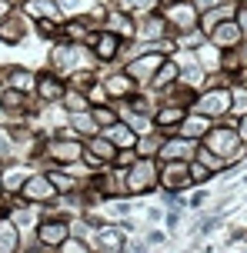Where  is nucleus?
<instances>
[{"mask_svg": "<svg viewBox=\"0 0 247 253\" xmlns=\"http://www.w3.org/2000/svg\"><path fill=\"white\" fill-rule=\"evenodd\" d=\"M44 157H47L50 164L67 167V170H70L74 164L84 160V140H77L74 130H64L60 137H50L47 143H44Z\"/></svg>", "mask_w": 247, "mask_h": 253, "instance_id": "nucleus-1", "label": "nucleus"}, {"mask_svg": "<svg viewBox=\"0 0 247 253\" xmlns=\"http://www.w3.org/2000/svg\"><path fill=\"white\" fill-rule=\"evenodd\" d=\"M234 124H237V120H234ZM234 124H231V126H210L207 137H204V147H210L217 157H224L227 167L237 164V160H241V153H244V150H241L244 143H241V137H237V126Z\"/></svg>", "mask_w": 247, "mask_h": 253, "instance_id": "nucleus-2", "label": "nucleus"}, {"mask_svg": "<svg viewBox=\"0 0 247 253\" xmlns=\"http://www.w3.org/2000/svg\"><path fill=\"white\" fill-rule=\"evenodd\" d=\"M164 20L170 24V30H177V37H184V34L197 30L200 13L191 0H164Z\"/></svg>", "mask_w": 247, "mask_h": 253, "instance_id": "nucleus-3", "label": "nucleus"}, {"mask_svg": "<svg viewBox=\"0 0 247 253\" xmlns=\"http://www.w3.org/2000/svg\"><path fill=\"white\" fill-rule=\"evenodd\" d=\"M157 157H137L127 167V193H150L157 187V173L160 167L154 164Z\"/></svg>", "mask_w": 247, "mask_h": 253, "instance_id": "nucleus-4", "label": "nucleus"}, {"mask_svg": "<svg viewBox=\"0 0 247 253\" xmlns=\"http://www.w3.org/2000/svg\"><path fill=\"white\" fill-rule=\"evenodd\" d=\"M157 183L167 190V193H177V190L194 187V180H191V160H160Z\"/></svg>", "mask_w": 247, "mask_h": 253, "instance_id": "nucleus-5", "label": "nucleus"}, {"mask_svg": "<svg viewBox=\"0 0 247 253\" xmlns=\"http://www.w3.org/2000/svg\"><path fill=\"white\" fill-rule=\"evenodd\" d=\"M114 157H117V147L104 133H91V140L84 143V164L91 170H104L107 164H114Z\"/></svg>", "mask_w": 247, "mask_h": 253, "instance_id": "nucleus-6", "label": "nucleus"}, {"mask_svg": "<svg viewBox=\"0 0 247 253\" xmlns=\"http://www.w3.org/2000/svg\"><path fill=\"white\" fill-rule=\"evenodd\" d=\"M194 110L207 114L210 120H214V117L231 114V87H207L204 93H197Z\"/></svg>", "mask_w": 247, "mask_h": 253, "instance_id": "nucleus-7", "label": "nucleus"}, {"mask_svg": "<svg viewBox=\"0 0 247 253\" xmlns=\"http://www.w3.org/2000/svg\"><path fill=\"white\" fill-rule=\"evenodd\" d=\"M67 237H70V223L64 216H44L37 223V247L44 250H57Z\"/></svg>", "mask_w": 247, "mask_h": 253, "instance_id": "nucleus-8", "label": "nucleus"}, {"mask_svg": "<svg viewBox=\"0 0 247 253\" xmlns=\"http://www.w3.org/2000/svg\"><path fill=\"white\" fill-rule=\"evenodd\" d=\"M167 60V53H160V50H144L141 57H134V60H127V74L137 80V84H150L154 80V74L160 70V63Z\"/></svg>", "mask_w": 247, "mask_h": 253, "instance_id": "nucleus-9", "label": "nucleus"}, {"mask_svg": "<svg viewBox=\"0 0 247 253\" xmlns=\"http://www.w3.org/2000/svg\"><path fill=\"white\" fill-rule=\"evenodd\" d=\"M87 43H91V53L97 57V63H110L120 57V43L124 40L110 30H100V34H87Z\"/></svg>", "mask_w": 247, "mask_h": 253, "instance_id": "nucleus-10", "label": "nucleus"}, {"mask_svg": "<svg viewBox=\"0 0 247 253\" xmlns=\"http://www.w3.org/2000/svg\"><path fill=\"white\" fill-rule=\"evenodd\" d=\"M20 197H24L27 203H34V207H37V203H50V200H57V187L50 183L47 173H34V177H27Z\"/></svg>", "mask_w": 247, "mask_h": 253, "instance_id": "nucleus-11", "label": "nucleus"}, {"mask_svg": "<svg viewBox=\"0 0 247 253\" xmlns=\"http://www.w3.org/2000/svg\"><path fill=\"white\" fill-rule=\"evenodd\" d=\"M197 157V140L191 137H164L160 150H157V160H194Z\"/></svg>", "mask_w": 247, "mask_h": 253, "instance_id": "nucleus-12", "label": "nucleus"}, {"mask_svg": "<svg viewBox=\"0 0 247 253\" xmlns=\"http://www.w3.org/2000/svg\"><path fill=\"white\" fill-rule=\"evenodd\" d=\"M207 40L217 50H231V47H237V43L244 40V30L237 27V20H221V24L207 34Z\"/></svg>", "mask_w": 247, "mask_h": 253, "instance_id": "nucleus-13", "label": "nucleus"}, {"mask_svg": "<svg viewBox=\"0 0 247 253\" xmlns=\"http://www.w3.org/2000/svg\"><path fill=\"white\" fill-rule=\"evenodd\" d=\"M167 30H170V24L160 17V13H144L141 20H137V34L144 37V43H154V40H164L167 37Z\"/></svg>", "mask_w": 247, "mask_h": 253, "instance_id": "nucleus-14", "label": "nucleus"}, {"mask_svg": "<svg viewBox=\"0 0 247 253\" xmlns=\"http://www.w3.org/2000/svg\"><path fill=\"white\" fill-rule=\"evenodd\" d=\"M37 93L44 97V103H60L67 93V84L60 80V74L57 70H50V74L37 77Z\"/></svg>", "mask_w": 247, "mask_h": 253, "instance_id": "nucleus-15", "label": "nucleus"}, {"mask_svg": "<svg viewBox=\"0 0 247 253\" xmlns=\"http://www.w3.org/2000/svg\"><path fill=\"white\" fill-rule=\"evenodd\" d=\"M27 37V20L20 10H10L3 20H0V40L3 43H20Z\"/></svg>", "mask_w": 247, "mask_h": 253, "instance_id": "nucleus-16", "label": "nucleus"}, {"mask_svg": "<svg viewBox=\"0 0 247 253\" xmlns=\"http://www.w3.org/2000/svg\"><path fill=\"white\" fill-rule=\"evenodd\" d=\"M210 130V117L200 114V110H194V114H184L181 126H177V133L181 137H191V140H204Z\"/></svg>", "mask_w": 247, "mask_h": 253, "instance_id": "nucleus-17", "label": "nucleus"}, {"mask_svg": "<svg viewBox=\"0 0 247 253\" xmlns=\"http://www.w3.org/2000/svg\"><path fill=\"white\" fill-rule=\"evenodd\" d=\"M100 133H104V137L110 140L117 150H124V147H137V137H141V133H137V130H134L130 124H124V120H117V124L104 126Z\"/></svg>", "mask_w": 247, "mask_h": 253, "instance_id": "nucleus-18", "label": "nucleus"}, {"mask_svg": "<svg viewBox=\"0 0 247 253\" xmlns=\"http://www.w3.org/2000/svg\"><path fill=\"white\" fill-rule=\"evenodd\" d=\"M100 84H104V90H107L110 100H124V97H130L134 87H137V80H134L130 74H107Z\"/></svg>", "mask_w": 247, "mask_h": 253, "instance_id": "nucleus-19", "label": "nucleus"}, {"mask_svg": "<svg viewBox=\"0 0 247 253\" xmlns=\"http://www.w3.org/2000/svg\"><path fill=\"white\" fill-rule=\"evenodd\" d=\"M24 10L34 13L37 20H53V24H64V7H60L57 0H27Z\"/></svg>", "mask_w": 247, "mask_h": 253, "instance_id": "nucleus-20", "label": "nucleus"}, {"mask_svg": "<svg viewBox=\"0 0 247 253\" xmlns=\"http://www.w3.org/2000/svg\"><path fill=\"white\" fill-rule=\"evenodd\" d=\"M184 114H187V107H177V103H164L160 110L154 114V124L160 133H170V130H177L184 120Z\"/></svg>", "mask_w": 247, "mask_h": 253, "instance_id": "nucleus-21", "label": "nucleus"}, {"mask_svg": "<svg viewBox=\"0 0 247 253\" xmlns=\"http://www.w3.org/2000/svg\"><path fill=\"white\" fill-rule=\"evenodd\" d=\"M77 50H80L77 43H57V47L50 50V67L64 77V70H70L74 60H77Z\"/></svg>", "mask_w": 247, "mask_h": 253, "instance_id": "nucleus-22", "label": "nucleus"}, {"mask_svg": "<svg viewBox=\"0 0 247 253\" xmlns=\"http://www.w3.org/2000/svg\"><path fill=\"white\" fill-rule=\"evenodd\" d=\"M20 250V227L10 216H0V253H13Z\"/></svg>", "mask_w": 247, "mask_h": 253, "instance_id": "nucleus-23", "label": "nucleus"}, {"mask_svg": "<svg viewBox=\"0 0 247 253\" xmlns=\"http://www.w3.org/2000/svg\"><path fill=\"white\" fill-rule=\"evenodd\" d=\"M104 30L117 34L120 40L124 37H137V20H130V13H110V20H104Z\"/></svg>", "mask_w": 247, "mask_h": 253, "instance_id": "nucleus-24", "label": "nucleus"}, {"mask_svg": "<svg viewBox=\"0 0 247 253\" xmlns=\"http://www.w3.org/2000/svg\"><path fill=\"white\" fill-rule=\"evenodd\" d=\"M91 247H97V250H124V233H120V227H100L97 240Z\"/></svg>", "mask_w": 247, "mask_h": 253, "instance_id": "nucleus-25", "label": "nucleus"}, {"mask_svg": "<svg viewBox=\"0 0 247 253\" xmlns=\"http://www.w3.org/2000/svg\"><path fill=\"white\" fill-rule=\"evenodd\" d=\"M64 110H70V114H80V110H91V97L84 93V90H67L64 93Z\"/></svg>", "mask_w": 247, "mask_h": 253, "instance_id": "nucleus-26", "label": "nucleus"}, {"mask_svg": "<svg viewBox=\"0 0 247 253\" xmlns=\"http://www.w3.org/2000/svg\"><path fill=\"white\" fill-rule=\"evenodd\" d=\"M91 114H94V124L100 126V130L120 120V114L114 110V107H110V103H94V107H91Z\"/></svg>", "mask_w": 247, "mask_h": 253, "instance_id": "nucleus-27", "label": "nucleus"}, {"mask_svg": "<svg viewBox=\"0 0 247 253\" xmlns=\"http://www.w3.org/2000/svg\"><path fill=\"white\" fill-rule=\"evenodd\" d=\"M231 114H234V117L247 114V84H244V80L231 87Z\"/></svg>", "mask_w": 247, "mask_h": 253, "instance_id": "nucleus-28", "label": "nucleus"}, {"mask_svg": "<svg viewBox=\"0 0 247 253\" xmlns=\"http://www.w3.org/2000/svg\"><path fill=\"white\" fill-rule=\"evenodd\" d=\"M0 177H3V193H20V190H24V183H27V173H20V170H7V173H3V170H0Z\"/></svg>", "mask_w": 247, "mask_h": 253, "instance_id": "nucleus-29", "label": "nucleus"}, {"mask_svg": "<svg viewBox=\"0 0 247 253\" xmlns=\"http://www.w3.org/2000/svg\"><path fill=\"white\" fill-rule=\"evenodd\" d=\"M114 7L124 13H150L154 10V0H114Z\"/></svg>", "mask_w": 247, "mask_h": 253, "instance_id": "nucleus-30", "label": "nucleus"}, {"mask_svg": "<svg viewBox=\"0 0 247 253\" xmlns=\"http://www.w3.org/2000/svg\"><path fill=\"white\" fill-rule=\"evenodd\" d=\"M47 177H50V183L57 187V193H70V190L77 187V180H70L67 173H60V170H50Z\"/></svg>", "mask_w": 247, "mask_h": 253, "instance_id": "nucleus-31", "label": "nucleus"}, {"mask_svg": "<svg viewBox=\"0 0 247 253\" xmlns=\"http://www.w3.org/2000/svg\"><path fill=\"white\" fill-rule=\"evenodd\" d=\"M210 177H214L210 167H204L200 160H191V180H194V183H207Z\"/></svg>", "mask_w": 247, "mask_h": 253, "instance_id": "nucleus-32", "label": "nucleus"}, {"mask_svg": "<svg viewBox=\"0 0 247 253\" xmlns=\"http://www.w3.org/2000/svg\"><path fill=\"white\" fill-rule=\"evenodd\" d=\"M237 137H241V143H244V147H247V114L244 117H237Z\"/></svg>", "mask_w": 247, "mask_h": 253, "instance_id": "nucleus-33", "label": "nucleus"}, {"mask_svg": "<svg viewBox=\"0 0 247 253\" xmlns=\"http://www.w3.org/2000/svg\"><path fill=\"white\" fill-rule=\"evenodd\" d=\"M191 3L197 7V13H204V10H210V7H217L221 0H191Z\"/></svg>", "mask_w": 247, "mask_h": 253, "instance_id": "nucleus-34", "label": "nucleus"}, {"mask_svg": "<svg viewBox=\"0 0 247 253\" xmlns=\"http://www.w3.org/2000/svg\"><path fill=\"white\" fill-rule=\"evenodd\" d=\"M237 27H241V30H244V37H247V7H237Z\"/></svg>", "mask_w": 247, "mask_h": 253, "instance_id": "nucleus-35", "label": "nucleus"}, {"mask_svg": "<svg viewBox=\"0 0 247 253\" xmlns=\"http://www.w3.org/2000/svg\"><path fill=\"white\" fill-rule=\"evenodd\" d=\"M7 13H10V0H0V20H3Z\"/></svg>", "mask_w": 247, "mask_h": 253, "instance_id": "nucleus-36", "label": "nucleus"}, {"mask_svg": "<svg viewBox=\"0 0 247 253\" xmlns=\"http://www.w3.org/2000/svg\"><path fill=\"white\" fill-rule=\"evenodd\" d=\"M0 197H3V177H0Z\"/></svg>", "mask_w": 247, "mask_h": 253, "instance_id": "nucleus-37", "label": "nucleus"}]
</instances>
